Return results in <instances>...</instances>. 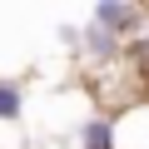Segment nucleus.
<instances>
[{"label": "nucleus", "instance_id": "1", "mask_svg": "<svg viewBox=\"0 0 149 149\" xmlns=\"http://www.w3.org/2000/svg\"><path fill=\"white\" fill-rule=\"evenodd\" d=\"M90 20L100 30H109L114 40H139L149 30V5H129V0H100V5H90Z\"/></svg>", "mask_w": 149, "mask_h": 149}, {"label": "nucleus", "instance_id": "2", "mask_svg": "<svg viewBox=\"0 0 149 149\" xmlns=\"http://www.w3.org/2000/svg\"><path fill=\"white\" fill-rule=\"evenodd\" d=\"M30 104V90L25 80H15V74H0V124H15Z\"/></svg>", "mask_w": 149, "mask_h": 149}]
</instances>
